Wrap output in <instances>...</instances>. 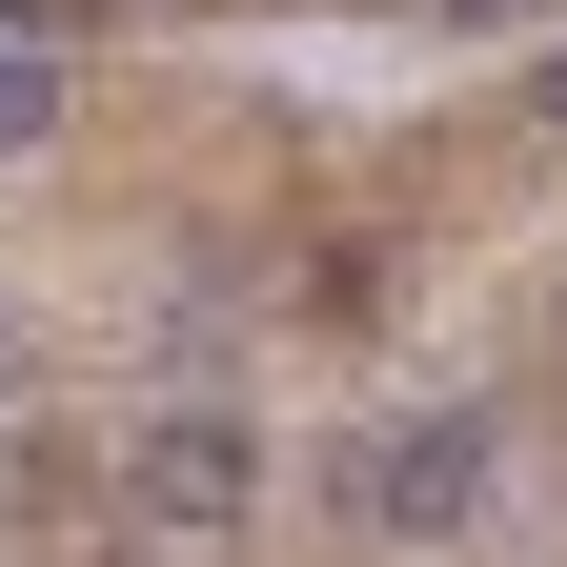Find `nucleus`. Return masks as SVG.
<instances>
[{"label": "nucleus", "mask_w": 567, "mask_h": 567, "mask_svg": "<svg viewBox=\"0 0 567 567\" xmlns=\"http://www.w3.org/2000/svg\"><path fill=\"white\" fill-rule=\"evenodd\" d=\"M21 142H61V61H41V41H0V163H21Z\"/></svg>", "instance_id": "7ed1b4c3"}, {"label": "nucleus", "mask_w": 567, "mask_h": 567, "mask_svg": "<svg viewBox=\"0 0 567 567\" xmlns=\"http://www.w3.org/2000/svg\"><path fill=\"white\" fill-rule=\"evenodd\" d=\"M21 21H82V0H21Z\"/></svg>", "instance_id": "0eeeda50"}, {"label": "nucleus", "mask_w": 567, "mask_h": 567, "mask_svg": "<svg viewBox=\"0 0 567 567\" xmlns=\"http://www.w3.org/2000/svg\"><path fill=\"white\" fill-rule=\"evenodd\" d=\"M425 21H446V41H507V21H547V0H425Z\"/></svg>", "instance_id": "20e7f679"}, {"label": "nucleus", "mask_w": 567, "mask_h": 567, "mask_svg": "<svg viewBox=\"0 0 567 567\" xmlns=\"http://www.w3.org/2000/svg\"><path fill=\"white\" fill-rule=\"evenodd\" d=\"M344 507H365L385 547L486 527V405H405V425H365V446H344Z\"/></svg>", "instance_id": "f03ea898"}, {"label": "nucleus", "mask_w": 567, "mask_h": 567, "mask_svg": "<svg viewBox=\"0 0 567 567\" xmlns=\"http://www.w3.org/2000/svg\"><path fill=\"white\" fill-rule=\"evenodd\" d=\"M527 122H547V142H567V41H547V61H527Z\"/></svg>", "instance_id": "39448f33"}, {"label": "nucleus", "mask_w": 567, "mask_h": 567, "mask_svg": "<svg viewBox=\"0 0 567 567\" xmlns=\"http://www.w3.org/2000/svg\"><path fill=\"white\" fill-rule=\"evenodd\" d=\"M122 507L163 527V547H224V527H264V425L244 405H163L122 446Z\"/></svg>", "instance_id": "f257e3e1"}, {"label": "nucleus", "mask_w": 567, "mask_h": 567, "mask_svg": "<svg viewBox=\"0 0 567 567\" xmlns=\"http://www.w3.org/2000/svg\"><path fill=\"white\" fill-rule=\"evenodd\" d=\"M0 385H21V305H0Z\"/></svg>", "instance_id": "423d86ee"}]
</instances>
